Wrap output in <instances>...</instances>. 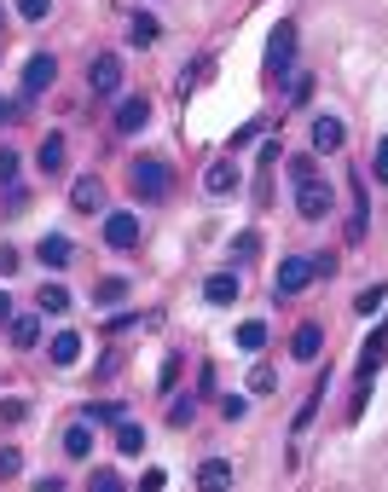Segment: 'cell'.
Returning a JSON list of instances; mask_svg holds the SVG:
<instances>
[{"label":"cell","instance_id":"6da1fadb","mask_svg":"<svg viewBox=\"0 0 388 492\" xmlns=\"http://www.w3.org/2000/svg\"><path fill=\"white\" fill-rule=\"evenodd\" d=\"M128 186H133L139 203H163V197H168V163H156V157L128 163Z\"/></svg>","mask_w":388,"mask_h":492},{"label":"cell","instance_id":"7a4b0ae2","mask_svg":"<svg viewBox=\"0 0 388 492\" xmlns=\"http://www.w3.org/2000/svg\"><path fill=\"white\" fill-rule=\"evenodd\" d=\"M319 278V267H313V255H290V261H278V278H273V295H301Z\"/></svg>","mask_w":388,"mask_h":492},{"label":"cell","instance_id":"3957f363","mask_svg":"<svg viewBox=\"0 0 388 492\" xmlns=\"http://www.w3.org/2000/svg\"><path fill=\"white\" fill-rule=\"evenodd\" d=\"M296 208H301V220H325L336 208L331 180H301V186H296Z\"/></svg>","mask_w":388,"mask_h":492},{"label":"cell","instance_id":"277c9868","mask_svg":"<svg viewBox=\"0 0 388 492\" xmlns=\"http://www.w3.org/2000/svg\"><path fill=\"white\" fill-rule=\"evenodd\" d=\"M290 58H296V23H278L273 41H266V76L284 81L290 76Z\"/></svg>","mask_w":388,"mask_h":492},{"label":"cell","instance_id":"5b68a950","mask_svg":"<svg viewBox=\"0 0 388 492\" xmlns=\"http://www.w3.org/2000/svg\"><path fill=\"white\" fill-rule=\"evenodd\" d=\"M88 88H93V98H111L116 88H122V58L116 53H99L88 64Z\"/></svg>","mask_w":388,"mask_h":492},{"label":"cell","instance_id":"8992f818","mask_svg":"<svg viewBox=\"0 0 388 492\" xmlns=\"http://www.w3.org/2000/svg\"><path fill=\"white\" fill-rule=\"evenodd\" d=\"M58 81V58L53 53H35L30 64H23V98H35V93H46Z\"/></svg>","mask_w":388,"mask_h":492},{"label":"cell","instance_id":"52a82bcc","mask_svg":"<svg viewBox=\"0 0 388 492\" xmlns=\"http://www.w3.org/2000/svg\"><path fill=\"white\" fill-rule=\"evenodd\" d=\"M105 243H111V250H133V243H139V215H128V208L105 215Z\"/></svg>","mask_w":388,"mask_h":492},{"label":"cell","instance_id":"ba28073f","mask_svg":"<svg viewBox=\"0 0 388 492\" xmlns=\"http://www.w3.org/2000/svg\"><path fill=\"white\" fill-rule=\"evenodd\" d=\"M290 353H296L301 365H313L325 353V325H296V336H290Z\"/></svg>","mask_w":388,"mask_h":492},{"label":"cell","instance_id":"9c48e42d","mask_svg":"<svg viewBox=\"0 0 388 492\" xmlns=\"http://www.w3.org/2000/svg\"><path fill=\"white\" fill-rule=\"evenodd\" d=\"M383 353H388V318H383L377 330H371V342H366V348H359V383H371V377H377Z\"/></svg>","mask_w":388,"mask_h":492},{"label":"cell","instance_id":"30bf717a","mask_svg":"<svg viewBox=\"0 0 388 492\" xmlns=\"http://www.w3.org/2000/svg\"><path fill=\"white\" fill-rule=\"evenodd\" d=\"M198 492H232V463L226 458H203L198 463Z\"/></svg>","mask_w":388,"mask_h":492},{"label":"cell","instance_id":"8fae6325","mask_svg":"<svg viewBox=\"0 0 388 492\" xmlns=\"http://www.w3.org/2000/svg\"><path fill=\"white\" fill-rule=\"evenodd\" d=\"M342 140H348V128H342V116H319L313 122V151H342Z\"/></svg>","mask_w":388,"mask_h":492},{"label":"cell","instance_id":"7c38bea8","mask_svg":"<svg viewBox=\"0 0 388 492\" xmlns=\"http://www.w3.org/2000/svg\"><path fill=\"white\" fill-rule=\"evenodd\" d=\"M64 157H70L64 133H46V140H41V151H35V163H41V174L53 180V174H64Z\"/></svg>","mask_w":388,"mask_h":492},{"label":"cell","instance_id":"4fadbf2b","mask_svg":"<svg viewBox=\"0 0 388 492\" xmlns=\"http://www.w3.org/2000/svg\"><path fill=\"white\" fill-rule=\"evenodd\" d=\"M46 360H53L58 371H70V365L81 360V336H76V330H58V336L46 342Z\"/></svg>","mask_w":388,"mask_h":492},{"label":"cell","instance_id":"5bb4252c","mask_svg":"<svg viewBox=\"0 0 388 492\" xmlns=\"http://www.w3.org/2000/svg\"><path fill=\"white\" fill-rule=\"evenodd\" d=\"M145 122H151V105H145L139 93H133V98H122V105H116V133H139Z\"/></svg>","mask_w":388,"mask_h":492},{"label":"cell","instance_id":"9a60e30c","mask_svg":"<svg viewBox=\"0 0 388 492\" xmlns=\"http://www.w3.org/2000/svg\"><path fill=\"white\" fill-rule=\"evenodd\" d=\"M232 186H238V163H232V157L209 163V174H203V191H209V197H226Z\"/></svg>","mask_w":388,"mask_h":492},{"label":"cell","instance_id":"2e32d148","mask_svg":"<svg viewBox=\"0 0 388 492\" xmlns=\"http://www.w3.org/2000/svg\"><path fill=\"white\" fill-rule=\"evenodd\" d=\"M203 301L232 307L238 301V273H209V278H203Z\"/></svg>","mask_w":388,"mask_h":492},{"label":"cell","instance_id":"e0dca14e","mask_svg":"<svg viewBox=\"0 0 388 492\" xmlns=\"http://www.w3.org/2000/svg\"><path fill=\"white\" fill-rule=\"evenodd\" d=\"M35 261H46L53 273H58V267H70V238H64V232H46V238L35 243Z\"/></svg>","mask_w":388,"mask_h":492},{"label":"cell","instance_id":"ac0fdd59","mask_svg":"<svg viewBox=\"0 0 388 492\" xmlns=\"http://www.w3.org/2000/svg\"><path fill=\"white\" fill-rule=\"evenodd\" d=\"M88 452H93V423H70L64 428V458H88Z\"/></svg>","mask_w":388,"mask_h":492},{"label":"cell","instance_id":"d6986e66","mask_svg":"<svg viewBox=\"0 0 388 492\" xmlns=\"http://www.w3.org/2000/svg\"><path fill=\"white\" fill-rule=\"evenodd\" d=\"M70 203H76V208H99V203H105V186H99V174H81L76 186H70Z\"/></svg>","mask_w":388,"mask_h":492},{"label":"cell","instance_id":"ffe728a7","mask_svg":"<svg viewBox=\"0 0 388 492\" xmlns=\"http://www.w3.org/2000/svg\"><path fill=\"white\" fill-rule=\"evenodd\" d=\"M116 452H122V458H139L145 452V428L139 423H116Z\"/></svg>","mask_w":388,"mask_h":492},{"label":"cell","instance_id":"44dd1931","mask_svg":"<svg viewBox=\"0 0 388 492\" xmlns=\"http://www.w3.org/2000/svg\"><path fill=\"white\" fill-rule=\"evenodd\" d=\"M35 307H41V313H70V290L64 284H41V295H35Z\"/></svg>","mask_w":388,"mask_h":492},{"label":"cell","instance_id":"7402d4cb","mask_svg":"<svg viewBox=\"0 0 388 492\" xmlns=\"http://www.w3.org/2000/svg\"><path fill=\"white\" fill-rule=\"evenodd\" d=\"M12 342H18V348H35V342H41V313L12 318Z\"/></svg>","mask_w":388,"mask_h":492},{"label":"cell","instance_id":"603a6c76","mask_svg":"<svg viewBox=\"0 0 388 492\" xmlns=\"http://www.w3.org/2000/svg\"><path fill=\"white\" fill-rule=\"evenodd\" d=\"M366 238V180L354 174V220H348V243Z\"/></svg>","mask_w":388,"mask_h":492},{"label":"cell","instance_id":"cb8c5ba5","mask_svg":"<svg viewBox=\"0 0 388 492\" xmlns=\"http://www.w3.org/2000/svg\"><path fill=\"white\" fill-rule=\"evenodd\" d=\"M156 35H163V23H156V18H151V12H139V18H133V23H128V41H133V47H151V41H156Z\"/></svg>","mask_w":388,"mask_h":492},{"label":"cell","instance_id":"d4e9b609","mask_svg":"<svg viewBox=\"0 0 388 492\" xmlns=\"http://www.w3.org/2000/svg\"><path fill=\"white\" fill-rule=\"evenodd\" d=\"M238 348H244V353L266 348V325H261V318H244V325H238Z\"/></svg>","mask_w":388,"mask_h":492},{"label":"cell","instance_id":"484cf974","mask_svg":"<svg viewBox=\"0 0 388 492\" xmlns=\"http://www.w3.org/2000/svg\"><path fill=\"white\" fill-rule=\"evenodd\" d=\"M0 191L18 197V151H6V145H0Z\"/></svg>","mask_w":388,"mask_h":492},{"label":"cell","instance_id":"4316f807","mask_svg":"<svg viewBox=\"0 0 388 492\" xmlns=\"http://www.w3.org/2000/svg\"><path fill=\"white\" fill-rule=\"evenodd\" d=\"M122 295H128V278H99V284H93V301H99V307L122 301Z\"/></svg>","mask_w":388,"mask_h":492},{"label":"cell","instance_id":"83f0119b","mask_svg":"<svg viewBox=\"0 0 388 492\" xmlns=\"http://www.w3.org/2000/svg\"><path fill=\"white\" fill-rule=\"evenodd\" d=\"M383 295H388V284H366V290L354 295V313H366V318H371V313L383 307Z\"/></svg>","mask_w":388,"mask_h":492},{"label":"cell","instance_id":"f1b7e54d","mask_svg":"<svg viewBox=\"0 0 388 492\" xmlns=\"http://www.w3.org/2000/svg\"><path fill=\"white\" fill-rule=\"evenodd\" d=\"M256 255H261V238L256 232H238L232 238V261H256Z\"/></svg>","mask_w":388,"mask_h":492},{"label":"cell","instance_id":"f546056e","mask_svg":"<svg viewBox=\"0 0 388 492\" xmlns=\"http://www.w3.org/2000/svg\"><path fill=\"white\" fill-rule=\"evenodd\" d=\"M325 377H331V371H325ZM325 377H319V388H313L308 400H301V411H296V428H308V423H313V411H319V400H325Z\"/></svg>","mask_w":388,"mask_h":492},{"label":"cell","instance_id":"4dcf8cb0","mask_svg":"<svg viewBox=\"0 0 388 492\" xmlns=\"http://www.w3.org/2000/svg\"><path fill=\"white\" fill-rule=\"evenodd\" d=\"M81 423H128V411H122V405H88Z\"/></svg>","mask_w":388,"mask_h":492},{"label":"cell","instance_id":"1f68e13d","mask_svg":"<svg viewBox=\"0 0 388 492\" xmlns=\"http://www.w3.org/2000/svg\"><path fill=\"white\" fill-rule=\"evenodd\" d=\"M278 388V371L273 365H256V371H249V394H273Z\"/></svg>","mask_w":388,"mask_h":492},{"label":"cell","instance_id":"d6a6232c","mask_svg":"<svg viewBox=\"0 0 388 492\" xmlns=\"http://www.w3.org/2000/svg\"><path fill=\"white\" fill-rule=\"evenodd\" d=\"M23 470V458H18V446H0V481H12V475Z\"/></svg>","mask_w":388,"mask_h":492},{"label":"cell","instance_id":"836d02e7","mask_svg":"<svg viewBox=\"0 0 388 492\" xmlns=\"http://www.w3.org/2000/svg\"><path fill=\"white\" fill-rule=\"evenodd\" d=\"M191 417H198V405H191V400H174V405H168V423H174V428H186Z\"/></svg>","mask_w":388,"mask_h":492},{"label":"cell","instance_id":"e575fe53","mask_svg":"<svg viewBox=\"0 0 388 492\" xmlns=\"http://www.w3.org/2000/svg\"><path fill=\"white\" fill-rule=\"evenodd\" d=\"M290 180H296V186L301 180H319V163H313V157H296V163H290Z\"/></svg>","mask_w":388,"mask_h":492},{"label":"cell","instance_id":"d590c367","mask_svg":"<svg viewBox=\"0 0 388 492\" xmlns=\"http://www.w3.org/2000/svg\"><path fill=\"white\" fill-rule=\"evenodd\" d=\"M18 12H23V18H30V23H41L46 12H53V0H18Z\"/></svg>","mask_w":388,"mask_h":492},{"label":"cell","instance_id":"8d00e7d4","mask_svg":"<svg viewBox=\"0 0 388 492\" xmlns=\"http://www.w3.org/2000/svg\"><path fill=\"white\" fill-rule=\"evenodd\" d=\"M93 492H128L122 481H116V475L111 470H93Z\"/></svg>","mask_w":388,"mask_h":492},{"label":"cell","instance_id":"74e56055","mask_svg":"<svg viewBox=\"0 0 388 492\" xmlns=\"http://www.w3.org/2000/svg\"><path fill=\"white\" fill-rule=\"evenodd\" d=\"M221 411H226V423H238V417L249 411V400H238V394H226V400H221Z\"/></svg>","mask_w":388,"mask_h":492},{"label":"cell","instance_id":"f35d334b","mask_svg":"<svg viewBox=\"0 0 388 492\" xmlns=\"http://www.w3.org/2000/svg\"><path fill=\"white\" fill-rule=\"evenodd\" d=\"M163 487H168L163 470H145V475H139V492H163Z\"/></svg>","mask_w":388,"mask_h":492},{"label":"cell","instance_id":"ab89813d","mask_svg":"<svg viewBox=\"0 0 388 492\" xmlns=\"http://www.w3.org/2000/svg\"><path fill=\"white\" fill-rule=\"evenodd\" d=\"M18 267H23V261H18V250H6V243H0V278H12Z\"/></svg>","mask_w":388,"mask_h":492},{"label":"cell","instance_id":"60d3db41","mask_svg":"<svg viewBox=\"0 0 388 492\" xmlns=\"http://www.w3.org/2000/svg\"><path fill=\"white\" fill-rule=\"evenodd\" d=\"M371 168H377V180H388V140H377V157H371Z\"/></svg>","mask_w":388,"mask_h":492},{"label":"cell","instance_id":"b9f144b4","mask_svg":"<svg viewBox=\"0 0 388 492\" xmlns=\"http://www.w3.org/2000/svg\"><path fill=\"white\" fill-rule=\"evenodd\" d=\"M256 133H261V122H244V128L232 133V151H238V145H249V140H256Z\"/></svg>","mask_w":388,"mask_h":492},{"label":"cell","instance_id":"7bdbcfd3","mask_svg":"<svg viewBox=\"0 0 388 492\" xmlns=\"http://www.w3.org/2000/svg\"><path fill=\"white\" fill-rule=\"evenodd\" d=\"M174 377H180V353H168L163 360V388H174Z\"/></svg>","mask_w":388,"mask_h":492},{"label":"cell","instance_id":"ee69618b","mask_svg":"<svg viewBox=\"0 0 388 492\" xmlns=\"http://www.w3.org/2000/svg\"><path fill=\"white\" fill-rule=\"evenodd\" d=\"M35 492H64V481H58V475H46V481H35Z\"/></svg>","mask_w":388,"mask_h":492},{"label":"cell","instance_id":"f6af8a7d","mask_svg":"<svg viewBox=\"0 0 388 492\" xmlns=\"http://www.w3.org/2000/svg\"><path fill=\"white\" fill-rule=\"evenodd\" d=\"M6 318H12V295L0 290V325H6Z\"/></svg>","mask_w":388,"mask_h":492},{"label":"cell","instance_id":"bcb514c9","mask_svg":"<svg viewBox=\"0 0 388 492\" xmlns=\"http://www.w3.org/2000/svg\"><path fill=\"white\" fill-rule=\"evenodd\" d=\"M12 116V98H0V122H6Z\"/></svg>","mask_w":388,"mask_h":492},{"label":"cell","instance_id":"7dc6e473","mask_svg":"<svg viewBox=\"0 0 388 492\" xmlns=\"http://www.w3.org/2000/svg\"><path fill=\"white\" fill-rule=\"evenodd\" d=\"M0 35H6V6H0Z\"/></svg>","mask_w":388,"mask_h":492}]
</instances>
